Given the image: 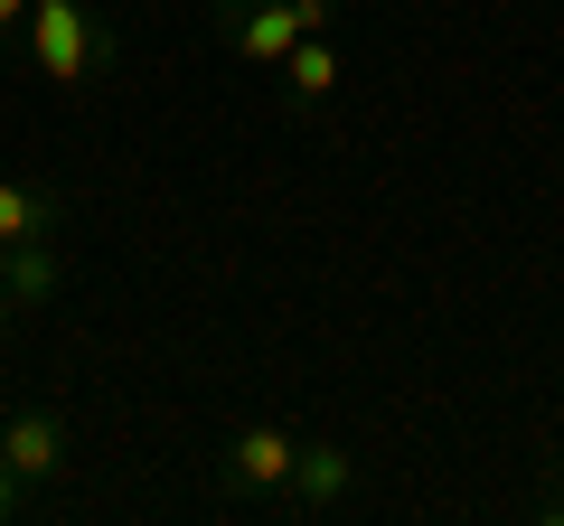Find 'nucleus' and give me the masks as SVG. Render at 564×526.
Instances as JSON below:
<instances>
[{
  "instance_id": "nucleus-1",
  "label": "nucleus",
  "mask_w": 564,
  "mask_h": 526,
  "mask_svg": "<svg viewBox=\"0 0 564 526\" xmlns=\"http://www.w3.org/2000/svg\"><path fill=\"white\" fill-rule=\"evenodd\" d=\"M29 66H39L47 85H66V95H85V85L113 76V20H104L95 0H29Z\"/></svg>"
},
{
  "instance_id": "nucleus-2",
  "label": "nucleus",
  "mask_w": 564,
  "mask_h": 526,
  "mask_svg": "<svg viewBox=\"0 0 564 526\" xmlns=\"http://www.w3.org/2000/svg\"><path fill=\"white\" fill-rule=\"evenodd\" d=\"M302 442H311V432H292L282 414L236 424V432L217 442V489H226V498H245V507H273L282 480H292V461H302Z\"/></svg>"
},
{
  "instance_id": "nucleus-3",
  "label": "nucleus",
  "mask_w": 564,
  "mask_h": 526,
  "mask_svg": "<svg viewBox=\"0 0 564 526\" xmlns=\"http://www.w3.org/2000/svg\"><path fill=\"white\" fill-rule=\"evenodd\" d=\"M207 29H217V47L236 66H254V76H282V57L311 39L302 0H207Z\"/></svg>"
},
{
  "instance_id": "nucleus-4",
  "label": "nucleus",
  "mask_w": 564,
  "mask_h": 526,
  "mask_svg": "<svg viewBox=\"0 0 564 526\" xmlns=\"http://www.w3.org/2000/svg\"><path fill=\"white\" fill-rule=\"evenodd\" d=\"M0 461L20 470L29 489H57L66 470H76V424H66L57 405H10L0 414Z\"/></svg>"
},
{
  "instance_id": "nucleus-5",
  "label": "nucleus",
  "mask_w": 564,
  "mask_h": 526,
  "mask_svg": "<svg viewBox=\"0 0 564 526\" xmlns=\"http://www.w3.org/2000/svg\"><path fill=\"white\" fill-rule=\"evenodd\" d=\"M367 470L348 461L339 442H302V461H292V480H282L273 517H339V507H358Z\"/></svg>"
},
{
  "instance_id": "nucleus-6",
  "label": "nucleus",
  "mask_w": 564,
  "mask_h": 526,
  "mask_svg": "<svg viewBox=\"0 0 564 526\" xmlns=\"http://www.w3.org/2000/svg\"><path fill=\"white\" fill-rule=\"evenodd\" d=\"M57 226H66V207L39 179H0V244H57Z\"/></svg>"
},
{
  "instance_id": "nucleus-7",
  "label": "nucleus",
  "mask_w": 564,
  "mask_h": 526,
  "mask_svg": "<svg viewBox=\"0 0 564 526\" xmlns=\"http://www.w3.org/2000/svg\"><path fill=\"white\" fill-rule=\"evenodd\" d=\"M329 95H339V47H329V39H302L292 57H282V103H292V113H321Z\"/></svg>"
},
{
  "instance_id": "nucleus-8",
  "label": "nucleus",
  "mask_w": 564,
  "mask_h": 526,
  "mask_svg": "<svg viewBox=\"0 0 564 526\" xmlns=\"http://www.w3.org/2000/svg\"><path fill=\"white\" fill-rule=\"evenodd\" d=\"M0 292L20 302V320L47 310L57 302V244H0Z\"/></svg>"
},
{
  "instance_id": "nucleus-9",
  "label": "nucleus",
  "mask_w": 564,
  "mask_h": 526,
  "mask_svg": "<svg viewBox=\"0 0 564 526\" xmlns=\"http://www.w3.org/2000/svg\"><path fill=\"white\" fill-rule=\"evenodd\" d=\"M20 507H29V480L10 461H0V526H20Z\"/></svg>"
},
{
  "instance_id": "nucleus-10",
  "label": "nucleus",
  "mask_w": 564,
  "mask_h": 526,
  "mask_svg": "<svg viewBox=\"0 0 564 526\" xmlns=\"http://www.w3.org/2000/svg\"><path fill=\"white\" fill-rule=\"evenodd\" d=\"M329 20H339V0H302V29H311V39H329Z\"/></svg>"
},
{
  "instance_id": "nucleus-11",
  "label": "nucleus",
  "mask_w": 564,
  "mask_h": 526,
  "mask_svg": "<svg viewBox=\"0 0 564 526\" xmlns=\"http://www.w3.org/2000/svg\"><path fill=\"white\" fill-rule=\"evenodd\" d=\"M29 29V0H0V39H20Z\"/></svg>"
},
{
  "instance_id": "nucleus-12",
  "label": "nucleus",
  "mask_w": 564,
  "mask_h": 526,
  "mask_svg": "<svg viewBox=\"0 0 564 526\" xmlns=\"http://www.w3.org/2000/svg\"><path fill=\"white\" fill-rule=\"evenodd\" d=\"M10 320H20V302H10V292H0V339H10Z\"/></svg>"
}]
</instances>
